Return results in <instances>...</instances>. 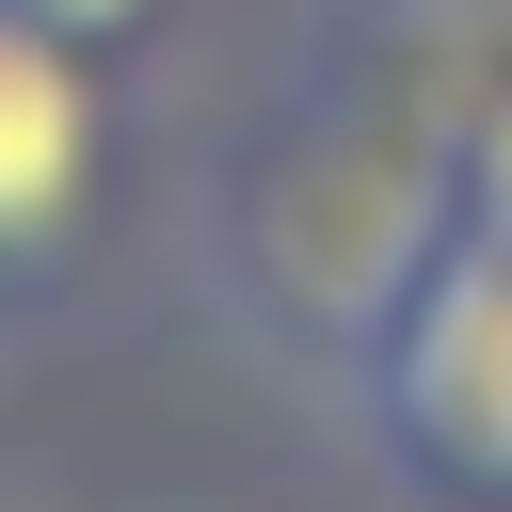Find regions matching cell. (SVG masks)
<instances>
[{
  "label": "cell",
  "mask_w": 512,
  "mask_h": 512,
  "mask_svg": "<svg viewBox=\"0 0 512 512\" xmlns=\"http://www.w3.org/2000/svg\"><path fill=\"white\" fill-rule=\"evenodd\" d=\"M464 208H448V128H416V112H384V96H352V80H320V64H288L272 80V112L224 144V176H208V272L240 288V320L272 336V352H304L320 384H336V352L400 304V272L448 240Z\"/></svg>",
  "instance_id": "6da1fadb"
},
{
  "label": "cell",
  "mask_w": 512,
  "mask_h": 512,
  "mask_svg": "<svg viewBox=\"0 0 512 512\" xmlns=\"http://www.w3.org/2000/svg\"><path fill=\"white\" fill-rule=\"evenodd\" d=\"M336 400H352V432H368L400 480L512 512V240L448 224V240L400 272V304L336 352Z\"/></svg>",
  "instance_id": "7a4b0ae2"
},
{
  "label": "cell",
  "mask_w": 512,
  "mask_h": 512,
  "mask_svg": "<svg viewBox=\"0 0 512 512\" xmlns=\"http://www.w3.org/2000/svg\"><path fill=\"white\" fill-rule=\"evenodd\" d=\"M112 64L128 48L0 0V304L64 288L80 240H96V208H112V128H128Z\"/></svg>",
  "instance_id": "3957f363"
},
{
  "label": "cell",
  "mask_w": 512,
  "mask_h": 512,
  "mask_svg": "<svg viewBox=\"0 0 512 512\" xmlns=\"http://www.w3.org/2000/svg\"><path fill=\"white\" fill-rule=\"evenodd\" d=\"M448 208L480 224V240H512V80L464 112V144H448Z\"/></svg>",
  "instance_id": "277c9868"
},
{
  "label": "cell",
  "mask_w": 512,
  "mask_h": 512,
  "mask_svg": "<svg viewBox=\"0 0 512 512\" xmlns=\"http://www.w3.org/2000/svg\"><path fill=\"white\" fill-rule=\"evenodd\" d=\"M32 16H64V32H96V48H144L176 0H32Z\"/></svg>",
  "instance_id": "5b68a950"
},
{
  "label": "cell",
  "mask_w": 512,
  "mask_h": 512,
  "mask_svg": "<svg viewBox=\"0 0 512 512\" xmlns=\"http://www.w3.org/2000/svg\"><path fill=\"white\" fill-rule=\"evenodd\" d=\"M480 48H496V80H512V0H480Z\"/></svg>",
  "instance_id": "8992f818"
}]
</instances>
